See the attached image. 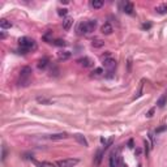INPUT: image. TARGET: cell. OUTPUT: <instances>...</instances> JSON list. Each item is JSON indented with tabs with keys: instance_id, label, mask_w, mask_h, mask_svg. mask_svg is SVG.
<instances>
[{
	"instance_id": "cell-19",
	"label": "cell",
	"mask_w": 167,
	"mask_h": 167,
	"mask_svg": "<svg viewBox=\"0 0 167 167\" xmlns=\"http://www.w3.org/2000/svg\"><path fill=\"white\" fill-rule=\"evenodd\" d=\"M72 24H73V20H72V19H65V20L63 21V28H64V30H69V29H71Z\"/></svg>"
},
{
	"instance_id": "cell-23",
	"label": "cell",
	"mask_w": 167,
	"mask_h": 167,
	"mask_svg": "<svg viewBox=\"0 0 167 167\" xmlns=\"http://www.w3.org/2000/svg\"><path fill=\"white\" fill-rule=\"evenodd\" d=\"M102 155H103V153H102V152H98L97 158H95V161H94L95 165H99V163H101V161H102Z\"/></svg>"
},
{
	"instance_id": "cell-17",
	"label": "cell",
	"mask_w": 167,
	"mask_h": 167,
	"mask_svg": "<svg viewBox=\"0 0 167 167\" xmlns=\"http://www.w3.org/2000/svg\"><path fill=\"white\" fill-rule=\"evenodd\" d=\"M74 138H76L81 145H84V146H87V141H86V138L84 137L82 135H74Z\"/></svg>"
},
{
	"instance_id": "cell-25",
	"label": "cell",
	"mask_w": 167,
	"mask_h": 167,
	"mask_svg": "<svg viewBox=\"0 0 167 167\" xmlns=\"http://www.w3.org/2000/svg\"><path fill=\"white\" fill-rule=\"evenodd\" d=\"M110 59V52H106V54H103V55H101V60L104 61V60H107Z\"/></svg>"
},
{
	"instance_id": "cell-6",
	"label": "cell",
	"mask_w": 167,
	"mask_h": 167,
	"mask_svg": "<svg viewBox=\"0 0 167 167\" xmlns=\"http://www.w3.org/2000/svg\"><path fill=\"white\" fill-rule=\"evenodd\" d=\"M77 63L78 64H81L82 67H85V68H89V67H91V65H93V60L91 59H89V58H81V59H78L77 60Z\"/></svg>"
},
{
	"instance_id": "cell-7",
	"label": "cell",
	"mask_w": 167,
	"mask_h": 167,
	"mask_svg": "<svg viewBox=\"0 0 167 167\" xmlns=\"http://www.w3.org/2000/svg\"><path fill=\"white\" fill-rule=\"evenodd\" d=\"M34 162V165H36L37 167H58L55 163H51V162H46V161H42V162H39V161H36V159H33Z\"/></svg>"
},
{
	"instance_id": "cell-12",
	"label": "cell",
	"mask_w": 167,
	"mask_h": 167,
	"mask_svg": "<svg viewBox=\"0 0 167 167\" xmlns=\"http://www.w3.org/2000/svg\"><path fill=\"white\" fill-rule=\"evenodd\" d=\"M68 135L65 133V132H63V133H55V135H51L50 136V140H52V141H56V140H64L67 138Z\"/></svg>"
},
{
	"instance_id": "cell-1",
	"label": "cell",
	"mask_w": 167,
	"mask_h": 167,
	"mask_svg": "<svg viewBox=\"0 0 167 167\" xmlns=\"http://www.w3.org/2000/svg\"><path fill=\"white\" fill-rule=\"evenodd\" d=\"M19 45L21 47V52L26 54L28 51H34L37 50V43L34 42V39L28 38V37H22L19 39Z\"/></svg>"
},
{
	"instance_id": "cell-10",
	"label": "cell",
	"mask_w": 167,
	"mask_h": 167,
	"mask_svg": "<svg viewBox=\"0 0 167 167\" xmlns=\"http://www.w3.org/2000/svg\"><path fill=\"white\" fill-rule=\"evenodd\" d=\"M97 28V21L95 20H90V21H86V30H87V34L94 32Z\"/></svg>"
},
{
	"instance_id": "cell-9",
	"label": "cell",
	"mask_w": 167,
	"mask_h": 167,
	"mask_svg": "<svg viewBox=\"0 0 167 167\" xmlns=\"http://www.w3.org/2000/svg\"><path fill=\"white\" fill-rule=\"evenodd\" d=\"M101 32H102V34H104V36H110V34L114 32V29H112V26L110 25L108 22H106L102 28H101Z\"/></svg>"
},
{
	"instance_id": "cell-32",
	"label": "cell",
	"mask_w": 167,
	"mask_h": 167,
	"mask_svg": "<svg viewBox=\"0 0 167 167\" xmlns=\"http://www.w3.org/2000/svg\"><path fill=\"white\" fill-rule=\"evenodd\" d=\"M128 145H129V148L132 149V148H133V141H132V140H129V142H128Z\"/></svg>"
},
{
	"instance_id": "cell-15",
	"label": "cell",
	"mask_w": 167,
	"mask_h": 167,
	"mask_svg": "<svg viewBox=\"0 0 167 167\" xmlns=\"http://www.w3.org/2000/svg\"><path fill=\"white\" fill-rule=\"evenodd\" d=\"M58 58H59L60 60H67V59L71 58V52H68V51H60V52H58Z\"/></svg>"
},
{
	"instance_id": "cell-2",
	"label": "cell",
	"mask_w": 167,
	"mask_h": 167,
	"mask_svg": "<svg viewBox=\"0 0 167 167\" xmlns=\"http://www.w3.org/2000/svg\"><path fill=\"white\" fill-rule=\"evenodd\" d=\"M32 68L30 67H24L22 69H21V72H20V85L22 84L24 86H26L29 84V78L30 76H32Z\"/></svg>"
},
{
	"instance_id": "cell-31",
	"label": "cell",
	"mask_w": 167,
	"mask_h": 167,
	"mask_svg": "<svg viewBox=\"0 0 167 167\" xmlns=\"http://www.w3.org/2000/svg\"><path fill=\"white\" fill-rule=\"evenodd\" d=\"M5 155H7V152H5V148H3V159H5Z\"/></svg>"
},
{
	"instance_id": "cell-34",
	"label": "cell",
	"mask_w": 167,
	"mask_h": 167,
	"mask_svg": "<svg viewBox=\"0 0 167 167\" xmlns=\"http://www.w3.org/2000/svg\"><path fill=\"white\" fill-rule=\"evenodd\" d=\"M121 167H128V166H127V165H121Z\"/></svg>"
},
{
	"instance_id": "cell-14",
	"label": "cell",
	"mask_w": 167,
	"mask_h": 167,
	"mask_svg": "<svg viewBox=\"0 0 167 167\" xmlns=\"http://www.w3.org/2000/svg\"><path fill=\"white\" fill-rule=\"evenodd\" d=\"M77 34H80V36H82V34H87V30H86V22H81V24H78Z\"/></svg>"
},
{
	"instance_id": "cell-18",
	"label": "cell",
	"mask_w": 167,
	"mask_h": 167,
	"mask_svg": "<svg viewBox=\"0 0 167 167\" xmlns=\"http://www.w3.org/2000/svg\"><path fill=\"white\" fill-rule=\"evenodd\" d=\"M11 26H12L11 21H8V20H5V19H3L2 21H0V28H2V29H9Z\"/></svg>"
},
{
	"instance_id": "cell-22",
	"label": "cell",
	"mask_w": 167,
	"mask_h": 167,
	"mask_svg": "<svg viewBox=\"0 0 167 167\" xmlns=\"http://www.w3.org/2000/svg\"><path fill=\"white\" fill-rule=\"evenodd\" d=\"M91 7L95 8V9L102 8L103 7V2H102V0H93V2H91Z\"/></svg>"
},
{
	"instance_id": "cell-5",
	"label": "cell",
	"mask_w": 167,
	"mask_h": 167,
	"mask_svg": "<svg viewBox=\"0 0 167 167\" xmlns=\"http://www.w3.org/2000/svg\"><path fill=\"white\" fill-rule=\"evenodd\" d=\"M102 64H103V67L106 68V69H108V71H112L114 68L116 67V61L114 60V59H107V60H104V61H102Z\"/></svg>"
},
{
	"instance_id": "cell-29",
	"label": "cell",
	"mask_w": 167,
	"mask_h": 167,
	"mask_svg": "<svg viewBox=\"0 0 167 167\" xmlns=\"http://www.w3.org/2000/svg\"><path fill=\"white\" fill-rule=\"evenodd\" d=\"M154 111H155V108H152L149 112H146V116H148V118H152V116H153V114H154Z\"/></svg>"
},
{
	"instance_id": "cell-26",
	"label": "cell",
	"mask_w": 167,
	"mask_h": 167,
	"mask_svg": "<svg viewBox=\"0 0 167 167\" xmlns=\"http://www.w3.org/2000/svg\"><path fill=\"white\" fill-rule=\"evenodd\" d=\"M67 13H68L67 9H59V11H58V15H59V16H67Z\"/></svg>"
},
{
	"instance_id": "cell-16",
	"label": "cell",
	"mask_w": 167,
	"mask_h": 167,
	"mask_svg": "<svg viewBox=\"0 0 167 167\" xmlns=\"http://www.w3.org/2000/svg\"><path fill=\"white\" fill-rule=\"evenodd\" d=\"M155 12L158 13V15H166V13H167V4H162V5L157 7Z\"/></svg>"
},
{
	"instance_id": "cell-20",
	"label": "cell",
	"mask_w": 167,
	"mask_h": 167,
	"mask_svg": "<svg viewBox=\"0 0 167 167\" xmlns=\"http://www.w3.org/2000/svg\"><path fill=\"white\" fill-rule=\"evenodd\" d=\"M47 65H48V59L47 58H43V59H41L38 61V68L39 69H45Z\"/></svg>"
},
{
	"instance_id": "cell-27",
	"label": "cell",
	"mask_w": 167,
	"mask_h": 167,
	"mask_svg": "<svg viewBox=\"0 0 167 167\" xmlns=\"http://www.w3.org/2000/svg\"><path fill=\"white\" fill-rule=\"evenodd\" d=\"M51 34H52V32H47L46 34H45V36H43V39H45V41H50V36H51Z\"/></svg>"
},
{
	"instance_id": "cell-11",
	"label": "cell",
	"mask_w": 167,
	"mask_h": 167,
	"mask_svg": "<svg viewBox=\"0 0 167 167\" xmlns=\"http://www.w3.org/2000/svg\"><path fill=\"white\" fill-rule=\"evenodd\" d=\"M157 104H158V107H165L166 104H167V90L165 91L163 94H162V97H161V98L158 99Z\"/></svg>"
},
{
	"instance_id": "cell-30",
	"label": "cell",
	"mask_w": 167,
	"mask_h": 167,
	"mask_svg": "<svg viewBox=\"0 0 167 167\" xmlns=\"http://www.w3.org/2000/svg\"><path fill=\"white\" fill-rule=\"evenodd\" d=\"M166 128H167V127H166V125H165V127H161V128H159V129H157V133H159V132H162V131H165Z\"/></svg>"
},
{
	"instance_id": "cell-3",
	"label": "cell",
	"mask_w": 167,
	"mask_h": 167,
	"mask_svg": "<svg viewBox=\"0 0 167 167\" xmlns=\"http://www.w3.org/2000/svg\"><path fill=\"white\" fill-rule=\"evenodd\" d=\"M78 163V159L76 158H67V159H60L56 162V166L58 167H74Z\"/></svg>"
},
{
	"instance_id": "cell-24",
	"label": "cell",
	"mask_w": 167,
	"mask_h": 167,
	"mask_svg": "<svg viewBox=\"0 0 167 167\" xmlns=\"http://www.w3.org/2000/svg\"><path fill=\"white\" fill-rule=\"evenodd\" d=\"M54 45H56V46H65V42L63 41V39H56V41H54Z\"/></svg>"
},
{
	"instance_id": "cell-13",
	"label": "cell",
	"mask_w": 167,
	"mask_h": 167,
	"mask_svg": "<svg viewBox=\"0 0 167 167\" xmlns=\"http://www.w3.org/2000/svg\"><path fill=\"white\" fill-rule=\"evenodd\" d=\"M91 46L94 48H101V47L104 46V41H102V39H99V38H95L91 41Z\"/></svg>"
},
{
	"instance_id": "cell-35",
	"label": "cell",
	"mask_w": 167,
	"mask_h": 167,
	"mask_svg": "<svg viewBox=\"0 0 167 167\" xmlns=\"http://www.w3.org/2000/svg\"><path fill=\"white\" fill-rule=\"evenodd\" d=\"M137 167H141V165H138V166H137Z\"/></svg>"
},
{
	"instance_id": "cell-21",
	"label": "cell",
	"mask_w": 167,
	"mask_h": 167,
	"mask_svg": "<svg viewBox=\"0 0 167 167\" xmlns=\"http://www.w3.org/2000/svg\"><path fill=\"white\" fill-rule=\"evenodd\" d=\"M103 73H104V71L102 68H95L93 72H91V76L93 77H101V76H103Z\"/></svg>"
},
{
	"instance_id": "cell-4",
	"label": "cell",
	"mask_w": 167,
	"mask_h": 167,
	"mask_svg": "<svg viewBox=\"0 0 167 167\" xmlns=\"http://www.w3.org/2000/svg\"><path fill=\"white\" fill-rule=\"evenodd\" d=\"M123 165V159H121V155L119 153H114L110 158V166L111 167H121Z\"/></svg>"
},
{
	"instance_id": "cell-33",
	"label": "cell",
	"mask_w": 167,
	"mask_h": 167,
	"mask_svg": "<svg viewBox=\"0 0 167 167\" xmlns=\"http://www.w3.org/2000/svg\"><path fill=\"white\" fill-rule=\"evenodd\" d=\"M149 28H150V24H148V25L145 24V25H144V29H149Z\"/></svg>"
},
{
	"instance_id": "cell-28",
	"label": "cell",
	"mask_w": 167,
	"mask_h": 167,
	"mask_svg": "<svg viewBox=\"0 0 167 167\" xmlns=\"http://www.w3.org/2000/svg\"><path fill=\"white\" fill-rule=\"evenodd\" d=\"M38 102H41V103H50V101L48 99H45V98H38Z\"/></svg>"
},
{
	"instance_id": "cell-8",
	"label": "cell",
	"mask_w": 167,
	"mask_h": 167,
	"mask_svg": "<svg viewBox=\"0 0 167 167\" xmlns=\"http://www.w3.org/2000/svg\"><path fill=\"white\" fill-rule=\"evenodd\" d=\"M123 12L127 13V15H132L133 13V4L129 2H125L123 4Z\"/></svg>"
}]
</instances>
